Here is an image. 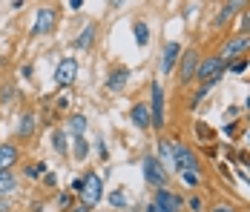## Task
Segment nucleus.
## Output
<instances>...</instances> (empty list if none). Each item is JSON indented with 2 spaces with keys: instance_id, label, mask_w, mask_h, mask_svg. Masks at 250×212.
I'll return each mask as SVG.
<instances>
[{
  "instance_id": "obj_13",
  "label": "nucleus",
  "mask_w": 250,
  "mask_h": 212,
  "mask_svg": "<svg viewBox=\"0 0 250 212\" xmlns=\"http://www.w3.org/2000/svg\"><path fill=\"white\" fill-rule=\"evenodd\" d=\"M126 77H129V69H124V66L115 69L112 75H109V80H106V89H109V92H121V89L126 86Z\"/></svg>"
},
{
  "instance_id": "obj_8",
  "label": "nucleus",
  "mask_w": 250,
  "mask_h": 212,
  "mask_svg": "<svg viewBox=\"0 0 250 212\" xmlns=\"http://www.w3.org/2000/svg\"><path fill=\"white\" fill-rule=\"evenodd\" d=\"M75 77H78V60L75 58H63L58 63V69H55V83L58 86H69Z\"/></svg>"
},
{
  "instance_id": "obj_5",
  "label": "nucleus",
  "mask_w": 250,
  "mask_h": 212,
  "mask_svg": "<svg viewBox=\"0 0 250 212\" xmlns=\"http://www.w3.org/2000/svg\"><path fill=\"white\" fill-rule=\"evenodd\" d=\"M81 198H83V204H86V207H95L101 198H104V184H101V175H95V172H86L83 187H81Z\"/></svg>"
},
{
  "instance_id": "obj_10",
  "label": "nucleus",
  "mask_w": 250,
  "mask_h": 212,
  "mask_svg": "<svg viewBox=\"0 0 250 212\" xmlns=\"http://www.w3.org/2000/svg\"><path fill=\"white\" fill-rule=\"evenodd\" d=\"M55 18H58V12H55L52 6L38 9V18H35V26H32V35H46V32H52Z\"/></svg>"
},
{
  "instance_id": "obj_21",
  "label": "nucleus",
  "mask_w": 250,
  "mask_h": 212,
  "mask_svg": "<svg viewBox=\"0 0 250 212\" xmlns=\"http://www.w3.org/2000/svg\"><path fill=\"white\" fill-rule=\"evenodd\" d=\"M135 40H138V46H147V40H150V35H147V23H135Z\"/></svg>"
},
{
  "instance_id": "obj_17",
  "label": "nucleus",
  "mask_w": 250,
  "mask_h": 212,
  "mask_svg": "<svg viewBox=\"0 0 250 212\" xmlns=\"http://www.w3.org/2000/svg\"><path fill=\"white\" fill-rule=\"evenodd\" d=\"M69 132H72L75 138H83V132H86V118H83V115H72V118H69Z\"/></svg>"
},
{
  "instance_id": "obj_12",
  "label": "nucleus",
  "mask_w": 250,
  "mask_h": 212,
  "mask_svg": "<svg viewBox=\"0 0 250 212\" xmlns=\"http://www.w3.org/2000/svg\"><path fill=\"white\" fill-rule=\"evenodd\" d=\"M129 118H132V123H135L138 129H152V118H150V106H147V103H138V106H132Z\"/></svg>"
},
{
  "instance_id": "obj_23",
  "label": "nucleus",
  "mask_w": 250,
  "mask_h": 212,
  "mask_svg": "<svg viewBox=\"0 0 250 212\" xmlns=\"http://www.w3.org/2000/svg\"><path fill=\"white\" fill-rule=\"evenodd\" d=\"M52 143H55V149H58V152H61V155H63V152H66V135H63V132H61V129H58V132H55V135H52Z\"/></svg>"
},
{
  "instance_id": "obj_9",
  "label": "nucleus",
  "mask_w": 250,
  "mask_h": 212,
  "mask_svg": "<svg viewBox=\"0 0 250 212\" xmlns=\"http://www.w3.org/2000/svg\"><path fill=\"white\" fill-rule=\"evenodd\" d=\"M152 207H155V212H178L181 210V201H178V195H173L170 189H158Z\"/></svg>"
},
{
  "instance_id": "obj_29",
  "label": "nucleus",
  "mask_w": 250,
  "mask_h": 212,
  "mask_svg": "<svg viewBox=\"0 0 250 212\" xmlns=\"http://www.w3.org/2000/svg\"><path fill=\"white\" fill-rule=\"evenodd\" d=\"M248 69V60H239V63H233V72H245Z\"/></svg>"
},
{
  "instance_id": "obj_6",
  "label": "nucleus",
  "mask_w": 250,
  "mask_h": 212,
  "mask_svg": "<svg viewBox=\"0 0 250 212\" xmlns=\"http://www.w3.org/2000/svg\"><path fill=\"white\" fill-rule=\"evenodd\" d=\"M150 118H152V129H161L164 126V89H161V83L155 80L150 86Z\"/></svg>"
},
{
  "instance_id": "obj_19",
  "label": "nucleus",
  "mask_w": 250,
  "mask_h": 212,
  "mask_svg": "<svg viewBox=\"0 0 250 212\" xmlns=\"http://www.w3.org/2000/svg\"><path fill=\"white\" fill-rule=\"evenodd\" d=\"M15 187H18V181H15V175H12V172H0V195H6V192H12Z\"/></svg>"
},
{
  "instance_id": "obj_16",
  "label": "nucleus",
  "mask_w": 250,
  "mask_h": 212,
  "mask_svg": "<svg viewBox=\"0 0 250 212\" xmlns=\"http://www.w3.org/2000/svg\"><path fill=\"white\" fill-rule=\"evenodd\" d=\"M92 40H95V26L89 23L83 32H81V38L75 40V46L78 49H89V46H92Z\"/></svg>"
},
{
  "instance_id": "obj_4",
  "label": "nucleus",
  "mask_w": 250,
  "mask_h": 212,
  "mask_svg": "<svg viewBox=\"0 0 250 212\" xmlns=\"http://www.w3.org/2000/svg\"><path fill=\"white\" fill-rule=\"evenodd\" d=\"M199 52L196 49H187L181 58H178V80L187 86V83H193L196 80V72H199Z\"/></svg>"
},
{
  "instance_id": "obj_22",
  "label": "nucleus",
  "mask_w": 250,
  "mask_h": 212,
  "mask_svg": "<svg viewBox=\"0 0 250 212\" xmlns=\"http://www.w3.org/2000/svg\"><path fill=\"white\" fill-rule=\"evenodd\" d=\"M109 204H112V207H118V210H124V207H126L124 189H115V192H112V195H109Z\"/></svg>"
},
{
  "instance_id": "obj_31",
  "label": "nucleus",
  "mask_w": 250,
  "mask_h": 212,
  "mask_svg": "<svg viewBox=\"0 0 250 212\" xmlns=\"http://www.w3.org/2000/svg\"><path fill=\"white\" fill-rule=\"evenodd\" d=\"M35 212H43V210H41V207H38V210H35Z\"/></svg>"
},
{
  "instance_id": "obj_27",
  "label": "nucleus",
  "mask_w": 250,
  "mask_h": 212,
  "mask_svg": "<svg viewBox=\"0 0 250 212\" xmlns=\"http://www.w3.org/2000/svg\"><path fill=\"white\" fill-rule=\"evenodd\" d=\"M69 212H92V207H86V204H78V207H69Z\"/></svg>"
},
{
  "instance_id": "obj_25",
  "label": "nucleus",
  "mask_w": 250,
  "mask_h": 212,
  "mask_svg": "<svg viewBox=\"0 0 250 212\" xmlns=\"http://www.w3.org/2000/svg\"><path fill=\"white\" fill-rule=\"evenodd\" d=\"M43 169H46V166H29V169H26V175H29V178H38Z\"/></svg>"
},
{
  "instance_id": "obj_24",
  "label": "nucleus",
  "mask_w": 250,
  "mask_h": 212,
  "mask_svg": "<svg viewBox=\"0 0 250 212\" xmlns=\"http://www.w3.org/2000/svg\"><path fill=\"white\" fill-rule=\"evenodd\" d=\"M158 152H161V158H170L173 155V143H158Z\"/></svg>"
},
{
  "instance_id": "obj_2",
  "label": "nucleus",
  "mask_w": 250,
  "mask_h": 212,
  "mask_svg": "<svg viewBox=\"0 0 250 212\" xmlns=\"http://www.w3.org/2000/svg\"><path fill=\"white\" fill-rule=\"evenodd\" d=\"M173 161L181 175H196L199 172V158L193 155V149H187L181 143H173Z\"/></svg>"
},
{
  "instance_id": "obj_1",
  "label": "nucleus",
  "mask_w": 250,
  "mask_h": 212,
  "mask_svg": "<svg viewBox=\"0 0 250 212\" xmlns=\"http://www.w3.org/2000/svg\"><path fill=\"white\" fill-rule=\"evenodd\" d=\"M225 69H227V63L222 60V58H219V55H213V58H201L196 77L201 80V86H216V83L222 80Z\"/></svg>"
},
{
  "instance_id": "obj_26",
  "label": "nucleus",
  "mask_w": 250,
  "mask_h": 212,
  "mask_svg": "<svg viewBox=\"0 0 250 212\" xmlns=\"http://www.w3.org/2000/svg\"><path fill=\"white\" fill-rule=\"evenodd\" d=\"M213 212H236V210H233L230 204H216V207H213Z\"/></svg>"
},
{
  "instance_id": "obj_30",
  "label": "nucleus",
  "mask_w": 250,
  "mask_h": 212,
  "mask_svg": "<svg viewBox=\"0 0 250 212\" xmlns=\"http://www.w3.org/2000/svg\"><path fill=\"white\" fill-rule=\"evenodd\" d=\"M9 210V207H6V201H3V198H0V212H6Z\"/></svg>"
},
{
  "instance_id": "obj_15",
  "label": "nucleus",
  "mask_w": 250,
  "mask_h": 212,
  "mask_svg": "<svg viewBox=\"0 0 250 212\" xmlns=\"http://www.w3.org/2000/svg\"><path fill=\"white\" fill-rule=\"evenodd\" d=\"M242 6H245V3H239V0H236V3H225V6H222V12L216 15V26H225L227 20H230V18L242 9Z\"/></svg>"
},
{
  "instance_id": "obj_14",
  "label": "nucleus",
  "mask_w": 250,
  "mask_h": 212,
  "mask_svg": "<svg viewBox=\"0 0 250 212\" xmlns=\"http://www.w3.org/2000/svg\"><path fill=\"white\" fill-rule=\"evenodd\" d=\"M18 161V149L12 143H3L0 146V172H9V166Z\"/></svg>"
},
{
  "instance_id": "obj_3",
  "label": "nucleus",
  "mask_w": 250,
  "mask_h": 212,
  "mask_svg": "<svg viewBox=\"0 0 250 212\" xmlns=\"http://www.w3.org/2000/svg\"><path fill=\"white\" fill-rule=\"evenodd\" d=\"M144 181L150 187L164 189V184H167V169L161 164V158H155V155H147L144 158Z\"/></svg>"
},
{
  "instance_id": "obj_20",
  "label": "nucleus",
  "mask_w": 250,
  "mask_h": 212,
  "mask_svg": "<svg viewBox=\"0 0 250 212\" xmlns=\"http://www.w3.org/2000/svg\"><path fill=\"white\" fill-rule=\"evenodd\" d=\"M72 155H75L78 161H86V155H89V143L83 141V138H75V146H72Z\"/></svg>"
},
{
  "instance_id": "obj_18",
  "label": "nucleus",
  "mask_w": 250,
  "mask_h": 212,
  "mask_svg": "<svg viewBox=\"0 0 250 212\" xmlns=\"http://www.w3.org/2000/svg\"><path fill=\"white\" fill-rule=\"evenodd\" d=\"M32 132H35V115H29V112H26L23 118H21V126H18V135H21V138H29Z\"/></svg>"
},
{
  "instance_id": "obj_28",
  "label": "nucleus",
  "mask_w": 250,
  "mask_h": 212,
  "mask_svg": "<svg viewBox=\"0 0 250 212\" xmlns=\"http://www.w3.org/2000/svg\"><path fill=\"white\" fill-rule=\"evenodd\" d=\"M58 204H61V207H66V204H72V195H69V192H66V195H61V198H58Z\"/></svg>"
},
{
  "instance_id": "obj_11",
  "label": "nucleus",
  "mask_w": 250,
  "mask_h": 212,
  "mask_svg": "<svg viewBox=\"0 0 250 212\" xmlns=\"http://www.w3.org/2000/svg\"><path fill=\"white\" fill-rule=\"evenodd\" d=\"M178 58H181V46L175 40H170L164 46V58H161V75H170L175 69V63H178Z\"/></svg>"
},
{
  "instance_id": "obj_7",
  "label": "nucleus",
  "mask_w": 250,
  "mask_h": 212,
  "mask_svg": "<svg viewBox=\"0 0 250 212\" xmlns=\"http://www.w3.org/2000/svg\"><path fill=\"white\" fill-rule=\"evenodd\" d=\"M248 49H250V35L245 32V35H239V38H230V40H227L225 46H222L219 58H222V60L227 63L230 58H239V55H245Z\"/></svg>"
}]
</instances>
